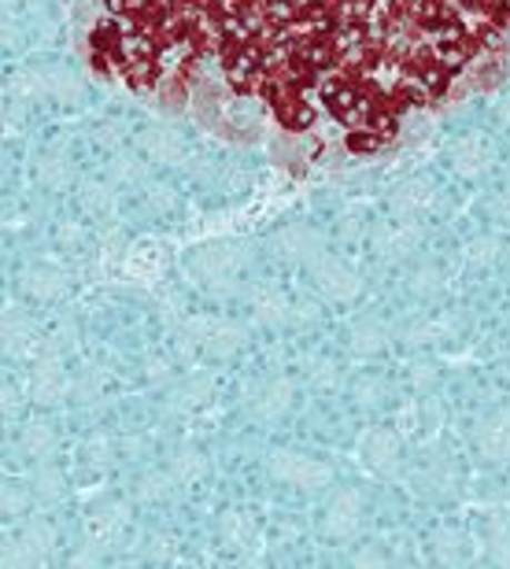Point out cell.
<instances>
[{
	"mask_svg": "<svg viewBox=\"0 0 510 569\" xmlns=\"http://www.w3.org/2000/svg\"><path fill=\"white\" fill-rule=\"evenodd\" d=\"M226 82L286 130L333 119L351 152L392 138L510 33V0H203Z\"/></svg>",
	"mask_w": 510,
	"mask_h": 569,
	"instance_id": "cell-1",
	"label": "cell"
}]
</instances>
